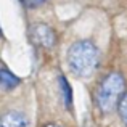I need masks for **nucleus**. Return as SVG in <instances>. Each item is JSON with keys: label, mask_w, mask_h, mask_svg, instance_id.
I'll return each mask as SVG.
<instances>
[{"label": "nucleus", "mask_w": 127, "mask_h": 127, "mask_svg": "<svg viewBox=\"0 0 127 127\" xmlns=\"http://www.w3.org/2000/svg\"><path fill=\"white\" fill-rule=\"evenodd\" d=\"M19 84V79L15 77L8 69H0V87L5 89H13Z\"/></svg>", "instance_id": "nucleus-5"}, {"label": "nucleus", "mask_w": 127, "mask_h": 127, "mask_svg": "<svg viewBox=\"0 0 127 127\" xmlns=\"http://www.w3.org/2000/svg\"><path fill=\"white\" fill-rule=\"evenodd\" d=\"M0 127H31L26 114L19 111H6L0 118Z\"/></svg>", "instance_id": "nucleus-4"}, {"label": "nucleus", "mask_w": 127, "mask_h": 127, "mask_svg": "<svg viewBox=\"0 0 127 127\" xmlns=\"http://www.w3.org/2000/svg\"><path fill=\"white\" fill-rule=\"evenodd\" d=\"M60 85H61V92H63V100H64V105L68 109H71L72 105V95H71V87H69L68 81L64 77H60Z\"/></svg>", "instance_id": "nucleus-6"}, {"label": "nucleus", "mask_w": 127, "mask_h": 127, "mask_svg": "<svg viewBox=\"0 0 127 127\" xmlns=\"http://www.w3.org/2000/svg\"><path fill=\"white\" fill-rule=\"evenodd\" d=\"M126 95V79L121 72H109L101 79L95 92V101L100 111L111 113L119 106L122 96Z\"/></svg>", "instance_id": "nucleus-2"}, {"label": "nucleus", "mask_w": 127, "mask_h": 127, "mask_svg": "<svg viewBox=\"0 0 127 127\" xmlns=\"http://www.w3.org/2000/svg\"><path fill=\"white\" fill-rule=\"evenodd\" d=\"M29 35H31V40L35 45L43 47V48H53L56 43L55 31L47 24H34L31 28Z\"/></svg>", "instance_id": "nucleus-3"}, {"label": "nucleus", "mask_w": 127, "mask_h": 127, "mask_svg": "<svg viewBox=\"0 0 127 127\" xmlns=\"http://www.w3.org/2000/svg\"><path fill=\"white\" fill-rule=\"evenodd\" d=\"M118 108H119V116H121L124 126L127 127V93L122 96V100H121V103H119Z\"/></svg>", "instance_id": "nucleus-7"}, {"label": "nucleus", "mask_w": 127, "mask_h": 127, "mask_svg": "<svg viewBox=\"0 0 127 127\" xmlns=\"http://www.w3.org/2000/svg\"><path fill=\"white\" fill-rule=\"evenodd\" d=\"M98 48L89 40H81L71 45L68 52L69 69L77 77H89L98 66Z\"/></svg>", "instance_id": "nucleus-1"}, {"label": "nucleus", "mask_w": 127, "mask_h": 127, "mask_svg": "<svg viewBox=\"0 0 127 127\" xmlns=\"http://www.w3.org/2000/svg\"><path fill=\"white\" fill-rule=\"evenodd\" d=\"M45 127H58V126H53V124H50V126H45Z\"/></svg>", "instance_id": "nucleus-8"}]
</instances>
